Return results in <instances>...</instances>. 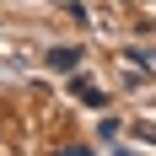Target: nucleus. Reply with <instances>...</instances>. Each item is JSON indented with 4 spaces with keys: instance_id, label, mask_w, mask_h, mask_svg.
I'll return each instance as SVG.
<instances>
[{
    "instance_id": "f257e3e1",
    "label": "nucleus",
    "mask_w": 156,
    "mask_h": 156,
    "mask_svg": "<svg viewBox=\"0 0 156 156\" xmlns=\"http://www.w3.org/2000/svg\"><path fill=\"white\" fill-rule=\"evenodd\" d=\"M76 48H48V65H54V70H76Z\"/></svg>"
},
{
    "instance_id": "f03ea898",
    "label": "nucleus",
    "mask_w": 156,
    "mask_h": 156,
    "mask_svg": "<svg viewBox=\"0 0 156 156\" xmlns=\"http://www.w3.org/2000/svg\"><path fill=\"white\" fill-rule=\"evenodd\" d=\"M65 156H92V151H65Z\"/></svg>"
}]
</instances>
